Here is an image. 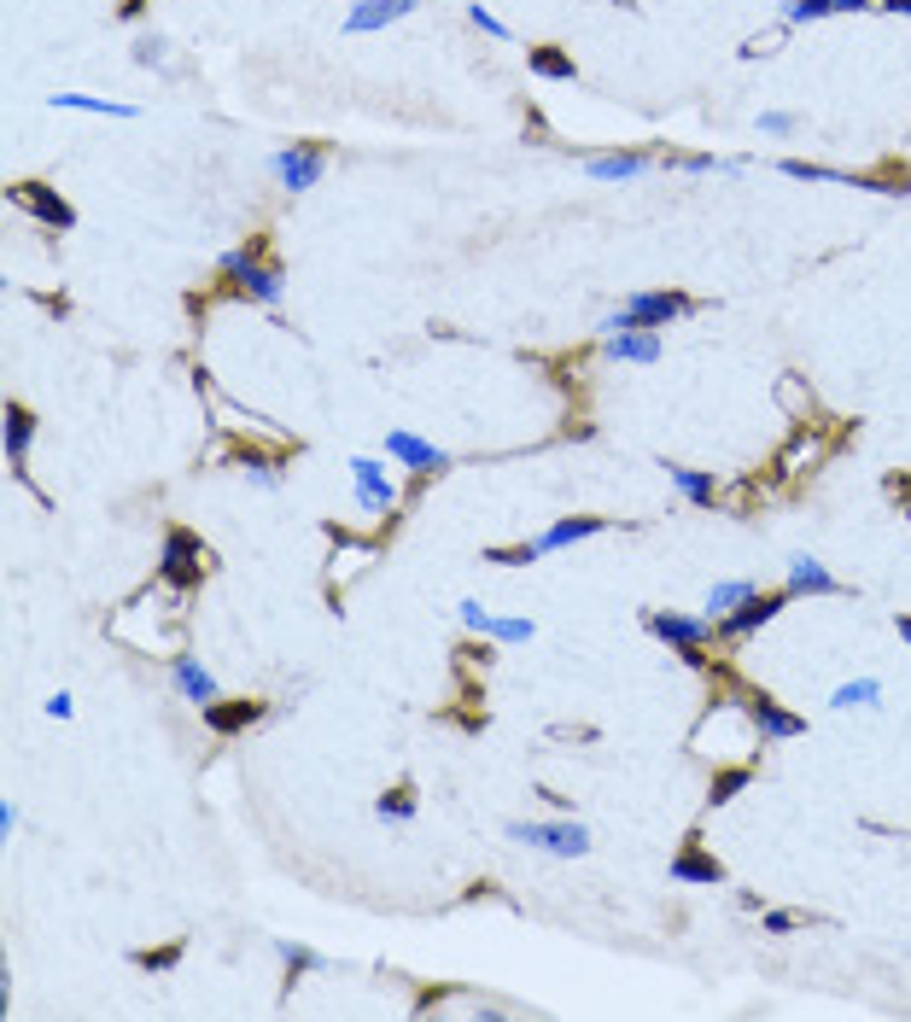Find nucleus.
Masks as SVG:
<instances>
[{
  "label": "nucleus",
  "mask_w": 911,
  "mask_h": 1022,
  "mask_svg": "<svg viewBox=\"0 0 911 1022\" xmlns=\"http://www.w3.org/2000/svg\"><path fill=\"white\" fill-rule=\"evenodd\" d=\"M217 275L234 286L240 298H252V304H281V270H275V263H263V240L222 252Z\"/></svg>",
  "instance_id": "f257e3e1"
},
{
  "label": "nucleus",
  "mask_w": 911,
  "mask_h": 1022,
  "mask_svg": "<svg viewBox=\"0 0 911 1022\" xmlns=\"http://www.w3.org/2000/svg\"><path fill=\"white\" fill-rule=\"evenodd\" d=\"M643 625L655 631L660 643H672L690 666H708V638H713V620H695V613H660L649 608L643 613Z\"/></svg>",
  "instance_id": "f03ea898"
},
{
  "label": "nucleus",
  "mask_w": 911,
  "mask_h": 1022,
  "mask_svg": "<svg viewBox=\"0 0 911 1022\" xmlns=\"http://www.w3.org/2000/svg\"><path fill=\"white\" fill-rule=\"evenodd\" d=\"M158 579L170 590H193L205 579V544L193 538L188 526H170L164 531V556H158Z\"/></svg>",
  "instance_id": "7ed1b4c3"
},
{
  "label": "nucleus",
  "mask_w": 911,
  "mask_h": 1022,
  "mask_svg": "<svg viewBox=\"0 0 911 1022\" xmlns=\"http://www.w3.org/2000/svg\"><path fill=\"white\" fill-rule=\"evenodd\" d=\"M509 842L537 847V853H555V858H578L590 847V830L578 818H549V824H509Z\"/></svg>",
  "instance_id": "20e7f679"
},
{
  "label": "nucleus",
  "mask_w": 911,
  "mask_h": 1022,
  "mask_svg": "<svg viewBox=\"0 0 911 1022\" xmlns=\"http://www.w3.org/2000/svg\"><path fill=\"white\" fill-rule=\"evenodd\" d=\"M789 602H795L789 590H754L748 602H742V608H731V613L719 620V638H724V643H748L754 631H765V625H772V620H777V613L789 608Z\"/></svg>",
  "instance_id": "39448f33"
},
{
  "label": "nucleus",
  "mask_w": 911,
  "mask_h": 1022,
  "mask_svg": "<svg viewBox=\"0 0 911 1022\" xmlns=\"http://www.w3.org/2000/svg\"><path fill=\"white\" fill-rule=\"evenodd\" d=\"M269 170H275V181L286 193H304V188H316V181H322L327 147H322V140H293V147H281L275 158H269Z\"/></svg>",
  "instance_id": "423d86ee"
},
{
  "label": "nucleus",
  "mask_w": 911,
  "mask_h": 1022,
  "mask_svg": "<svg viewBox=\"0 0 911 1022\" xmlns=\"http://www.w3.org/2000/svg\"><path fill=\"white\" fill-rule=\"evenodd\" d=\"M637 327H667V322H678V316H690L695 310V298H683V293H672V286H649V293H631L626 304H619Z\"/></svg>",
  "instance_id": "0eeeda50"
},
{
  "label": "nucleus",
  "mask_w": 911,
  "mask_h": 1022,
  "mask_svg": "<svg viewBox=\"0 0 911 1022\" xmlns=\"http://www.w3.org/2000/svg\"><path fill=\"white\" fill-rule=\"evenodd\" d=\"M7 199L18 204V211H30L35 222H48V229H76V211L53 188H41V181H12Z\"/></svg>",
  "instance_id": "6e6552de"
},
{
  "label": "nucleus",
  "mask_w": 911,
  "mask_h": 1022,
  "mask_svg": "<svg viewBox=\"0 0 911 1022\" xmlns=\"http://www.w3.org/2000/svg\"><path fill=\"white\" fill-rule=\"evenodd\" d=\"M748 725L760 730V742H795V736H806V719L789 707H777V695H748Z\"/></svg>",
  "instance_id": "1a4fd4ad"
},
{
  "label": "nucleus",
  "mask_w": 911,
  "mask_h": 1022,
  "mask_svg": "<svg viewBox=\"0 0 911 1022\" xmlns=\"http://www.w3.org/2000/svg\"><path fill=\"white\" fill-rule=\"evenodd\" d=\"M350 480H357V503L368 508V515H391V508H398V485H391V474L375 456L350 462Z\"/></svg>",
  "instance_id": "9d476101"
},
{
  "label": "nucleus",
  "mask_w": 911,
  "mask_h": 1022,
  "mask_svg": "<svg viewBox=\"0 0 911 1022\" xmlns=\"http://www.w3.org/2000/svg\"><path fill=\"white\" fill-rule=\"evenodd\" d=\"M386 456L404 462V467H416V474H444V467H450V456H444L439 444L404 433V426H391V433H386Z\"/></svg>",
  "instance_id": "9b49d317"
},
{
  "label": "nucleus",
  "mask_w": 911,
  "mask_h": 1022,
  "mask_svg": "<svg viewBox=\"0 0 911 1022\" xmlns=\"http://www.w3.org/2000/svg\"><path fill=\"white\" fill-rule=\"evenodd\" d=\"M783 590H789V597H841V579H836V572L824 567L818 556H795Z\"/></svg>",
  "instance_id": "f8f14e48"
},
{
  "label": "nucleus",
  "mask_w": 911,
  "mask_h": 1022,
  "mask_svg": "<svg viewBox=\"0 0 911 1022\" xmlns=\"http://www.w3.org/2000/svg\"><path fill=\"white\" fill-rule=\"evenodd\" d=\"M672 883H708V888L724 883V865H719L708 847H701V835H690V842L678 847V858H672Z\"/></svg>",
  "instance_id": "ddd939ff"
},
{
  "label": "nucleus",
  "mask_w": 911,
  "mask_h": 1022,
  "mask_svg": "<svg viewBox=\"0 0 911 1022\" xmlns=\"http://www.w3.org/2000/svg\"><path fill=\"white\" fill-rule=\"evenodd\" d=\"M416 12V0H357V7L345 12V30L350 35H368V30H386V24H398V18Z\"/></svg>",
  "instance_id": "4468645a"
},
{
  "label": "nucleus",
  "mask_w": 911,
  "mask_h": 1022,
  "mask_svg": "<svg viewBox=\"0 0 911 1022\" xmlns=\"http://www.w3.org/2000/svg\"><path fill=\"white\" fill-rule=\"evenodd\" d=\"M170 678H176V689H181V702H193L199 713L217 702V678L193 661V654H176V661H170Z\"/></svg>",
  "instance_id": "2eb2a0df"
},
{
  "label": "nucleus",
  "mask_w": 911,
  "mask_h": 1022,
  "mask_svg": "<svg viewBox=\"0 0 911 1022\" xmlns=\"http://www.w3.org/2000/svg\"><path fill=\"white\" fill-rule=\"evenodd\" d=\"M263 713H269L263 702H222V695H217V702L205 707V725H211L217 736H240L245 725H258Z\"/></svg>",
  "instance_id": "dca6fc26"
},
{
  "label": "nucleus",
  "mask_w": 911,
  "mask_h": 1022,
  "mask_svg": "<svg viewBox=\"0 0 911 1022\" xmlns=\"http://www.w3.org/2000/svg\"><path fill=\"white\" fill-rule=\"evenodd\" d=\"M30 444H35V415H30L24 403H7V462H12V474H18V480H24Z\"/></svg>",
  "instance_id": "f3484780"
},
{
  "label": "nucleus",
  "mask_w": 911,
  "mask_h": 1022,
  "mask_svg": "<svg viewBox=\"0 0 911 1022\" xmlns=\"http://www.w3.org/2000/svg\"><path fill=\"white\" fill-rule=\"evenodd\" d=\"M608 357L614 362H655L660 357V327H626V334H608Z\"/></svg>",
  "instance_id": "a211bd4d"
},
{
  "label": "nucleus",
  "mask_w": 911,
  "mask_h": 1022,
  "mask_svg": "<svg viewBox=\"0 0 911 1022\" xmlns=\"http://www.w3.org/2000/svg\"><path fill=\"white\" fill-rule=\"evenodd\" d=\"M608 520L603 515H567V520H555L549 531H537V549H544V556H549V549H567V544H578V538H596V531H603Z\"/></svg>",
  "instance_id": "6ab92c4d"
},
{
  "label": "nucleus",
  "mask_w": 911,
  "mask_h": 1022,
  "mask_svg": "<svg viewBox=\"0 0 911 1022\" xmlns=\"http://www.w3.org/2000/svg\"><path fill=\"white\" fill-rule=\"evenodd\" d=\"M643 170H649V152H596V158H585L590 181H631Z\"/></svg>",
  "instance_id": "aec40b11"
},
{
  "label": "nucleus",
  "mask_w": 911,
  "mask_h": 1022,
  "mask_svg": "<svg viewBox=\"0 0 911 1022\" xmlns=\"http://www.w3.org/2000/svg\"><path fill=\"white\" fill-rule=\"evenodd\" d=\"M871 0H783V24H818V18H836V12H859Z\"/></svg>",
  "instance_id": "412c9836"
},
{
  "label": "nucleus",
  "mask_w": 911,
  "mask_h": 1022,
  "mask_svg": "<svg viewBox=\"0 0 911 1022\" xmlns=\"http://www.w3.org/2000/svg\"><path fill=\"white\" fill-rule=\"evenodd\" d=\"M667 480L678 485V497H683V503H713V497H719V480H713V474H701V467L667 462Z\"/></svg>",
  "instance_id": "4be33fe9"
},
{
  "label": "nucleus",
  "mask_w": 911,
  "mask_h": 1022,
  "mask_svg": "<svg viewBox=\"0 0 911 1022\" xmlns=\"http://www.w3.org/2000/svg\"><path fill=\"white\" fill-rule=\"evenodd\" d=\"M53 112H88V117H135L129 99H100V94H53Z\"/></svg>",
  "instance_id": "5701e85b"
},
{
  "label": "nucleus",
  "mask_w": 911,
  "mask_h": 1022,
  "mask_svg": "<svg viewBox=\"0 0 911 1022\" xmlns=\"http://www.w3.org/2000/svg\"><path fill=\"white\" fill-rule=\"evenodd\" d=\"M526 65H532V76H544V82H573L578 76V65H573L562 48H532Z\"/></svg>",
  "instance_id": "b1692460"
},
{
  "label": "nucleus",
  "mask_w": 911,
  "mask_h": 1022,
  "mask_svg": "<svg viewBox=\"0 0 911 1022\" xmlns=\"http://www.w3.org/2000/svg\"><path fill=\"white\" fill-rule=\"evenodd\" d=\"M754 590H760V584H748V579H724V584H713V590H708V620H724V613L742 608V602L754 597Z\"/></svg>",
  "instance_id": "393cba45"
},
{
  "label": "nucleus",
  "mask_w": 911,
  "mask_h": 1022,
  "mask_svg": "<svg viewBox=\"0 0 911 1022\" xmlns=\"http://www.w3.org/2000/svg\"><path fill=\"white\" fill-rule=\"evenodd\" d=\"M830 707H882V678H847L836 695H830Z\"/></svg>",
  "instance_id": "a878e982"
},
{
  "label": "nucleus",
  "mask_w": 911,
  "mask_h": 1022,
  "mask_svg": "<svg viewBox=\"0 0 911 1022\" xmlns=\"http://www.w3.org/2000/svg\"><path fill=\"white\" fill-rule=\"evenodd\" d=\"M748 783H754V766H731V771H719V777H713L708 801H713V807H724V801H731L736 789H748Z\"/></svg>",
  "instance_id": "bb28decb"
},
{
  "label": "nucleus",
  "mask_w": 911,
  "mask_h": 1022,
  "mask_svg": "<svg viewBox=\"0 0 911 1022\" xmlns=\"http://www.w3.org/2000/svg\"><path fill=\"white\" fill-rule=\"evenodd\" d=\"M375 812L386 818V824H409V818H416V794L391 789V794H380V801H375Z\"/></svg>",
  "instance_id": "cd10ccee"
},
{
  "label": "nucleus",
  "mask_w": 911,
  "mask_h": 1022,
  "mask_svg": "<svg viewBox=\"0 0 911 1022\" xmlns=\"http://www.w3.org/2000/svg\"><path fill=\"white\" fill-rule=\"evenodd\" d=\"M234 462H240V467H245V474H252V480L263 485V491H275V485H281V467H275V462H269V456H258V450H240V456H234Z\"/></svg>",
  "instance_id": "c85d7f7f"
},
{
  "label": "nucleus",
  "mask_w": 911,
  "mask_h": 1022,
  "mask_svg": "<svg viewBox=\"0 0 911 1022\" xmlns=\"http://www.w3.org/2000/svg\"><path fill=\"white\" fill-rule=\"evenodd\" d=\"M468 24L480 30V35H491V41H509V24H503V18H496V12H485L480 0H473V7H468Z\"/></svg>",
  "instance_id": "c756f323"
},
{
  "label": "nucleus",
  "mask_w": 911,
  "mask_h": 1022,
  "mask_svg": "<svg viewBox=\"0 0 911 1022\" xmlns=\"http://www.w3.org/2000/svg\"><path fill=\"white\" fill-rule=\"evenodd\" d=\"M544 549L537 544H514V549H485V561H496V567H526V561H537Z\"/></svg>",
  "instance_id": "7c9ffc66"
},
{
  "label": "nucleus",
  "mask_w": 911,
  "mask_h": 1022,
  "mask_svg": "<svg viewBox=\"0 0 911 1022\" xmlns=\"http://www.w3.org/2000/svg\"><path fill=\"white\" fill-rule=\"evenodd\" d=\"M496 643H532V620H491Z\"/></svg>",
  "instance_id": "2f4dec72"
},
{
  "label": "nucleus",
  "mask_w": 911,
  "mask_h": 1022,
  "mask_svg": "<svg viewBox=\"0 0 911 1022\" xmlns=\"http://www.w3.org/2000/svg\"><path fill=\"white\" fill-rule=\"evenodd\" d=\"M281 958H286V970H293V976H304V970H322V958L310 952V947H293V940L281 947Z\"/></svg>",
  "instance_id": "473e14b6"
},
{
  "label": "nucleus",
  "mask_w": 911,
  "mask_h": 1022,
  "mask_svg": "<svg viewBox=\"0 0 911 1022\" xmlns=\"http://www.w3.org/2000/svg\"><path fill=\"white\" fill-rule=\"evenodd\" d=\"M795 112H760V135H795Z\"/></svg>",
  "instance_id": "72a5a7b5"
},
{
  "label": "nucleus",
  "mask_w": 911,
  "mask_h": 1022,
  "mask_svg": "<svg viewBox=\"0 0 911 1022\" xmlns=\"http://www.w3.org/2000/svg\"><path fill=\"white\" fill-rule=\"evenodd\" d=\"M456 613H462V625H468V631H480V638H491V620H496V613H485L480 602H462Z\"/></svg>",
  "instance_id": "f704fd0d"
},
{
  "label": "nucleus",
  "mask_w": 911,
  "mask_h": 1022,
  "mask_svg": "<svg viewBox=\"0 0 911 1022\" xmlns=\"http://www.w3.org/2000/svg\"><path fill=\"white\" fill-rule=\"evenodd\" d=\"M765 929H772V935H795L800 917H795V912H765Z\"/></svg>",
  "instance_id": "c9c22d12"
},
{
  "label": "nucleus",
  "mask_w": 911,
  "mask_h": 1022,
  "mask_svg": "<svg viewBox=\"0 0 911 1022\" xmlns=\"http://www.w3.org/2000/svg\"><path fill=\"white\" fill-rule=\"evenodd\" d=\"M176 958H181V947H164V952H140V965H147V970H170Z\"/></svg>",
  "instance_id": "e433bc0d"
},
{
  "label": "nucleus",
  "mask_w": 911,
  "mask_h": 1022,
  "mask_svg": "<svg viewBox=\"0 0 911 1022\" xmlns=\"http://www.w3.org/2000/svg\"><path fill=\"white\" fill-rule=\"evenodd\" d=\"M71 713H76V702H71V695H65V689H59V695H53V702H48V719H71Z\"/></svg>",
  "instance_id": "4c0bfd02"
},
{
  "label": "nucleus",
  "mask_w": 911,
  "mask_h": 1022,
  "mask_svg": "<svg viewBox=\"0 0 911 1022\" xmlns=\"http://www.w3.org/2000/svg\"><path fill=\"white\" fill-rule=\"evenodd\" d=\"M12 830H18V807H12V801H0V835L12 842Z\"/></svg>",
  "instance_id": "58836bf2"
},
{
  "label": "nucleus",
  "mask_w": 911,
  "mask_h": 1022,
  "mask_svg": "<svg viewBox=\"0 0 911 1022\" xmlns=\"http://www.w3.org/2000/svg\"><path fill=\"white\" fill-rule=\"evenodd\" d=\"M135 59H140V65H158V59H164V48H158V41H140V48H135Z\"/></svg>",
  "instance_id": "ea45409f"
},
{
  "label": "nucleus",
  "mask_w": 911,
  "mask_h": 1022,
  "mask_svg": "<svg viewBox=\"0 0 911 1022\" xmlns=\"http://www.w3.org/2000/svg\"><path fill=\"white\" fill-rule=\"evenodd\" d=\"M894 625H900V643H911V613H900Z\"/></svg>",
  "instance_id": "a19ab883"
},
{
  "label": "nucleus",
  "mask_w": 911,
  "mask_h": 1022,
  "mask_svg": "<svg viewBox=\"0 0 911 1022\" xmlns=\"http://www.w3.org/2000/svg\"><path fill=\"white\" fill-rule=\"evenodd\" d=\"M882 7H888V12H911V0H882Z\"/></svg>",
  "instance_id": "79ce46f5"
}]
</instances>
